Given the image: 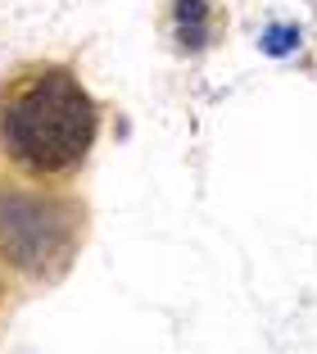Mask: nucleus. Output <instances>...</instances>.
<instances>
[{
	"instance_id": "obj_1",
	"label": "nucleus",
	"mask_w": 317,
	"mask_h": 354,
	"mask_svg": "<svg viewBox=\"0 0 317 354\" xmlns=\"http://www.w3.org/2000/svg\"><path fill=\"white\" fill-rule=\"evenodd\" d=\"M95 132L100 109L59 64L23 68L0 86V155L37 182L77 173L95 146Z\"/></svg>"
},
{
	"instance_id": "obj_2",
	"label": "nucleus",
	"mask_w": 317,
	"mask_h": 354,
	"mask_svg": "<svg viewBox=\"0 0 317 354\" xmlns=\"http://www.w3.org/2000/svg\"><path fill=\"white\" fill-rule=\"evenodd\" d=\"M82 205L46 191H0V259L32 281L68 272L82 245Z\"/></svg>"
},
{
	"instance_id": "obj_3",
	"label": "nucleus",
	"mask_w": 317,
	"mask_h": 354,
	"mask_svg": "<svg viewBox=\"0 0 317 354\" xmlns=\"http://www.w3.org/2000/svg\"><path fill=\"white\" fill-rule=\"evenodd\" d=\"M209 0H173V19H177V41L182 50H204L209 46Z\"/></svg>"
},
{
	"instance_id": "obj_4",
	"label": "nucleus",
	"mask_w": 317,
	"mask_h": 354,
	"mask_svg": "<svg viewBox=\"0 0 317 354\" xmlns=\"http://www.w3.org/2000/svg\"><path fill=\"white\" fill-rule=\"evenodd\" d=\"M299 46H304V32L295 23H267L258 32V50L272 55V59H290V55H299Z\"/></svg>"
}]
</instances>
